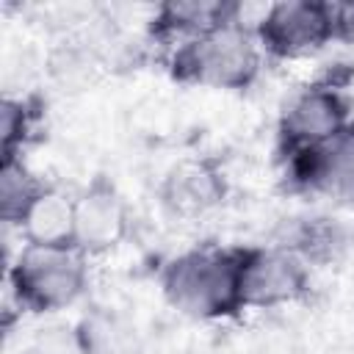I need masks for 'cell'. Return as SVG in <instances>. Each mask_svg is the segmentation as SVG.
I'll use <instances>...</instances> for the list:
<instances>
[{"mask_svg": "<svg viewBox=\"0 0 354 354\" xmlns=\"http://www.w3.org/2000/svg\"><path fill=\"white\" fill-rule=\"evenodd\" d=\"M163 293L194 318H221L241 310L238 252L194 249L174 257L163 271Z\"/></svg>", "mask_w": 354, "mask_h": 354, "instance_id": "cell-1", "label": "cell"}, {"mask_svg": "<svg viewBox=\"0 0 354 354\" xmlns=\"http://www.w3.org/2000/svg\"><path fill=\"white\" fill-rule=\"evenodd\" d=\"M174 75L210 88H243L254 80L260 66V50L254 36L230 19L185 44L174 53Z\"/></svg>", "mask_w": 354, "mask_h": 354, "instance_id": "cell-2", "label": "cell"}, {"mask_svg": "<svg viewBox=\"0 0 354 354\" xmlns=\"http://www.w3.org/2000/svg\"><path fill=\"white\" fill-rule=\"evenodd\" d=\"M11 285L28 310H61L86 288L83 252L75 246L28 243L11 268Z\"/></svg>", "mask_w": 354, "mask_h": 354, "instance_id": "cell-3", "label": "cell"}, {"mask_svg": "<svg viewBox=\"0 0 354 354\" xmlns=\"http://www.w3.org/2000/svg\"><path fill=\"white\" fill-rule=\"evenodd\" d=\"M335 39L329 3L288 0L274 3L257 22V41L277 58H301L318 53Z\"/></svg>", "mask_w": 354, "mask_h": 354, "instance_id": "cell-4", "label": "cell"}, {"mask_svg": "<svg viewBox=\"0 0 354 354\" xmlns=\"http://www.w3.org/2000/svg\"><path fill=\"white\" fill-rule=\"evenodd\" d=\"M238 268L243 307H274L293 301L307 285V271L299 254L288 246L238 252Z\"/></svg>", "mask_w": 354, "mask_h": 354, "instance_id": "cell-5", "label": "cell"}, {"mask_svg": "<svg viewBox=\"0 0 354 354\" xmlns=\"http://www.w3.org/2000/svg\"><path fill=\"white\" fill-rule=\"evenodd\" d=\"M348 124V102L335 86H310L296 94L282 113V138L288 149L318 147Z\"/></svg>", "mask_w": 354, "mask_h": 354, "instance_id": "cell-6", "label": "cell"}, {"mask_svg": "<svg viewBox=\"0 0 354 354\" xmlns=\"http://www.w3.org/2000/svg\"><path fill=\"white\" fill-rule=\"evenodd\" d=\"M293 180L304 188L332 196H354V124L348 122L335 138L290 152Z\"/></svg>", "mask_w": 354, "mask_h": 354, "instance_id": "cell-7", "label": "cell"}, {"mask_svg": "<svg viewBox=\"0 0 354 354\" xmlns=\"http://www.w3.org/2000/svg\"><path fill=\"white\" fill-rule=\"evenodd\" d=\"M127 230V210L113 188L94 185L75 199V235L80 252H105L119 243Z\"/></svg>", "mask_w": 354, "mask_h": 354, "instance_id": "cell-8", "label": "cell"}, {"mask_svg": "<svg viewBox=\"0 0 354 354\" xmlns=\"http://www.w3.org/2000/svg\"><path fill=\"white\" fill-rule=\"evenodd\" d=\"M224 194L221 177L202 160H185L171 169L163 185V202L183 216L213 207Z\"/></svg>", "mask_w": 354, "mask_h": 354, "instance_id": "cell-9", "label": "cell"}, {"mask_svg": "<svg viewBox=\"0 0 354 354\" xmlns=\"http://www.w3.org/2000/svg\"><path fill=\"white\" fill-rule=\"evenodd\" d=\"M238 6L230 3H166L160 6L152 33L163 39H180V44L235 19Z\"/></svg>", "mask_w": 354, "mask_h": 354, "instance_id": "cell-10", "label": "cell"}, {"mask_svg": "<svg viewBox=\"0 0 354 354\" xmlns=\"http://www.w3.org/2000/svg\"><path fill=\"white\" fill-rule=\"evenodd\" d=\"M22 230L28 243L36 246H75V199L44 188L25 213Z\"/></svg>", "mask_w": 354, "mask_h": 354, "instance_id": "cell-11", "label": "cell"}, {"mask_svg": "<svg viewBox=\"0 0 354 354\" xmlns=\"http://www.w3.org/2000/svg\"><path fill=\"white\" fill-rule=\"evenodd\" d=\"M44 188L30 177V171L22 166V160H17L14 155L3 160V171H0V210L3 218L8 224H22L25 213L30 210V205L39 199Z\"/></svg>", "mask_w": 354, "mask_h": 354, "instance_id": "cell-12", "label": "cell"}, {"mask_svg": "<svg viewBox=\"0 0 354 354\" xmlns=\"http://www.w3.org/2000/svg\"><path fill=\"white\" fill-rule=\"evenodd\" d=\"M343 246V230L329 218H315L304 224L296 235V249L307 257H332Z\"/></svg>", "mask_w": 354, "mask_h": 354, "instance_id": "cell-13", "label": "cell"}, {"mask_svg": "<svg viewBox=\"0 0 354 354\" xmlns=\"http://www.w3.org/2000/svg\"><path fill=\"white\" fill-rule=\"evenodd\" d=\"M329 8H332L335 39L354 41V3H329Z\"/></svg>", "mask_w": 354, "mask_h": 354, "instance_id": "cell-14", "label": "cell"}]
</instances>
